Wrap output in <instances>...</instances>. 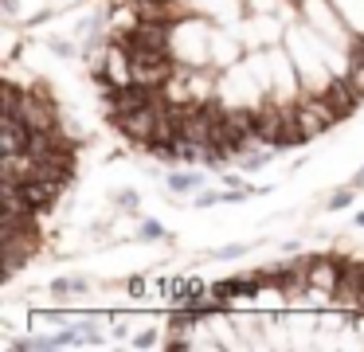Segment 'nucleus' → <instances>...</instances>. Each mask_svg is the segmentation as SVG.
<instances>
[{
    "label": "nucleus",
    "mask_w": 364,
    "mask_h": 352,
    "mask_svg": "<svg viewBox=\"0 0 364 352\" xmlns=\"http://www.w3.org/2000/svg\"><path fill=\"white\" fill-rule=\"evenodd\" d=\"M348 82H353L356 94L364 98V63H353V67H348Z\"/></svg>",
    "instance_id": "15"
},
{
    "label": "nucleus",
    "mask_w": 364,
    "mask_h": 352,
    "mask_svg": "<svg viewBox=\"0 0 364 352\" xmlns=\"http://www.w3.org/2000/svg\"><path fill=\"white\" fill-rule=\"evenodd\" d=\"M274 156H282V153H278L274 145H255L251 153H243V156H239L235 164H239V169H243V172H259V169H267V164L274 161Z\"/></svg>",
    "instance_id": "6"
},
{
    "label": "nucleus",
    "mask_w": 364,
    "mask_h": 352,
    "mask_svg": "<svg viewBox=\"0 0 364 352\" xmlns=\"http://www.w3.org/2000/svg\"><path fill=\"white\" fill-rule=\"evenodd\" d=\"M356 196H360V188H353V184H341V188H333V192L325 196L321 211H329V215H337V211H348V208L356 203Z\"/></svg>",
    "instance_id": "5"
},
{
    "label": "nucleus",
    "mask_w": 364,
    "mask_h": 352,
    "mask_svg": "<svg viewBox=\"0 0 364 352\" xmlns=\"http://www.w3.org/2000/svg\"><path fill=\"white\" fill-rule=\"evenodd\" d=\"M110 203H114V211H126V215L141 219V192L137 188H114Z\"/></svg>",
    "instance_id": "7"
},
{
    "label": "nucleus",
    "mask_w": 364,
    "mask_h": 352,
    "mask_svg": "<svg viewBox=\"0 0 364 352\" xmlns=\"http://www.w3.org/2000/svg\"><path fill=\"white\" fill-rule=\"evenodd\" d=\"M165 239H168V227L161 223V219H149V215L137 219V235H134V242H165Z\"/></svg>",
    "instance_id": "9"
},
{
    "label": "nucleus",
    "mask_w": 364,
    "mask_h": 352,
    "mask_svg": "<svg viewBox=\"0 0 364 352\" xmlns=\"http://www.w3.org/2000/svg\"><path fill=\"white\" fill-rule=\"evenodd\" d=\"M353 227H360V231H364V211H356V215H353Z\"/></svg>",
    "instance_id": "19"
},
{
    "label": "nucleus",
    "mask_w": 364,
    "mask_h": 352,
    "mask_svg": "<svg viewBox=\"0 0 364 352\" xmlns=\"http://www.w3.org/2000/svg\"><path fill=\"white\" fill-rule=\"evenodd\" d=\"M348 184H353V188H360V192H364V164L353 172V176H348Z\"/></svg>",
    "instance_id": "18"
},
{
    "label": "nucleus",
    "mask_w": 364,
    "mask_h": 352,
    "mask_svg": "<svg viewBox=\"0 0 364 352\" xmlns=\"http://www.w3.org/2000/svg\"><path fill=\"white\" fill-rule=\"evenodd\" d=\"M157 344H165V325H141L129 336V348H157Z\"/></svg>",
    "instance_id": "11"
},
{
    "label": "nucleus",
    "mask_w": 364,
    "mask_h": 352,
    "mask_svg": "<svg viewBox=\"0 0 364 352\" xmlns=\"http://www.w3.org/2000/svg\"><path fill=\"white\" fill-rule=\"evenodd\" d=\"M43 47H48L51 59H63V63L79 59V39H75V36H48V39H43Z\"/></svg>",
    "instance_id": "8"
},
{
    "label": "nucleus",
    "mask_w": 364,
    "mask_h": 352,
    "mask_svg": "<svg viewBox=\"0 0 364 352\" xmlns=\"http://www.w3.org/2000/svg\"><path fill=\"white\" fill-rule=\"evenodd\" d=\"M215 203H223V192H215V188H204V192H196V196H192V203H188V208L208 211V208H215Z\"/></svg>",
    "instance_id": "13"
},
{
    "label": "nucleus",
    "mask_w": 364,
    "mask_h": 352,
    "mask_svg": "<svg viewBox=\"0 0 364 352\" xmlns=\"http://www.w3.org/2000/svg\"><path fill=\"white\" fill-rule=\"evenodd\" d=\"M267 239H251V242H223L220 250H212V258H220V262H239V258H247L251 255V247H262Z\"/></svg>",
    "instance_id": "10"
},
{
    "label": "nucleus",
    "mask_w": 364,
    "mask_h": 352,
    "mask_svg": "<svg viewBox=\"0 0 364 352\" xmlns=\"http://www.w3.org/2000/svg\"><path fill=\"white\" fill-rule=\"evenodd\" d=\"M220 180H223V188H251L239 172H220Z\"/></svg>",
    "instance_id": "17"
},
{
    "label": "nucleus",
    "mask_w": 364,
    "mask_h": 352,
    "mask_svg": "<svg viewBox=\"0 0 364 352\" xmlns=\"http://www.w3.org/2000/svg\"><path fill=\"white\" fill-rule=\"evenodd\" d=\"M294 114H298V129L306 133V141H314V137H321V133H329L333 125H341L337 106H333L325 94L301 90L298 102H294Z\"/></svg>",
    "instance_id": "1"
},
{
    "label": "nucleus",
    "mask_w": 364,
    "mask_h": 352,
    "mask_svg": "<svg viewBox=\"0 0 364 352\" xmlns=\"http://www.w3.org/2000/svg\"><path fill=\"white\" fill-rule=\"evenodd\" d=\"M32 129H28L20 117H0V153H24Z\"/></svg>",
    "instance_id": "4"
},
{
    "label": "nucleus",
    "mask_w": 364,
    "mask_h": 352,
    "mask_svg": "<svg viewBox=\"0 0 364 352\" xmlns=\"http://www.w3.org/2000/svg\"><path fill=\"white\" fill-rule=\"evenodd\" d=\"M165 188L176 196V200H192L196 192H204V188H208V176H204V172H188V164H184V169L165 172Z\"/></svg>",
    "instance_id": "2"
},
{
    "label": "nucleus",
    "mask_w": 364,
    "mask_h": 352,
    "mask_svg": "<svg viewBox=\"0 0 364 352\" xmlns=\"http://www.w3.org/2000/svg\"><path fill=\"white\" fill-rule=\"evenodd\" d=\"M333 4L341 8V16L348 20V28H353L356 36H364V0H333Z\"/></svg>",
    "instance_id": "12"
},
{
    "label": "nucleus",
    "mask_w": 364,
    "mask_h": 352,
    "mask_svg": "<svg viewBox=\"0 0 364 352\" xmlns=\"http://www.w3.org/2000/svg\"><path fill=\"white\" fill-rule=\"evenodd\" d=\"M122 289H126V297H145L149 294V278H145V274H129V278L122 282Z\"/></svg>",
    "instance_id": "14"
},
{
    "label": "nucleus",
    "mask_w": 364,
    "mask_h": 352,
    "mask_svg": "<svg viewBox=\"0 0 364 352\" xmlns=\"http://www.w3.org/2000/svg\"><path fill=\"white\" fill-rule=\"evenodd\" d=\"M90 289H95V278H90V274H55V278L48 282V294L55 297V302H67V297H87Z\"/></svg>",
    "instance_id": "3"
},
{
    "label": "nucleus",
    "mask_w": 364,
    "mask_h": 352,
    "mask_svg": "<svg viewBox=\"0 0 364 352\" xmlns=\"http://www.w3.org/2000/svg\"><path fill=\"white\" fill-rule=\"evenodd\" d=\"M278 250H282V255H298V250H301V239H298V235H290V239H278Z\"/></svg>",
    "instance_id": "16"
}]
</instances>
